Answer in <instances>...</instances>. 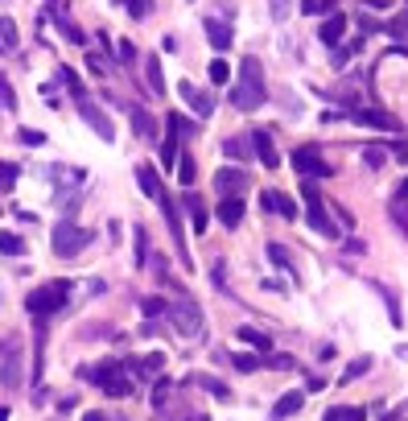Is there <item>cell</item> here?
Instances as JSON below:
<instances>
[{"label": "cell", "instance_id": "obj_1", "mask_svg": "<svg viewBox=\"0 0 408 421\" xmlns=\"http://www.w3.org/2000/svg\"><path fill=\"white\" fill-rule=\"evenodd\" d=\"M231 103L239 112H256L264 103V66H260V58H243L239 79L231 83Z\"/></svg>", "mask_w": 408, "mask_h": 421}, {"label": "cell", "instance_id": "obj_2", "mask_svg": "<svg viewBox=\"0 0 408 421\" xmlns=\"http://www.w3.org/2000/svg\"><path fill=\"white\" fill-rule=\"evenodd\" d=\"M66 297H70V285H66V281H45V285H38V289L25 297V310H29L33 318H45V314L62 310Z\"/></svg>", "mask_w": 408, "mask_h": 421}, {"label": "cell", "instance_id": "obj_3", "mask_svg": "<svg viewBox=\"0 0 408 421\" xmlns=\"http://www.w3.org/2000/svg\"><path fill=\"white\" fill-rule=\"evenodd\" d=\"M301 198H305V215H310V228H314L317 235H342L338 228H334V219H330V211H326V198H322V190L314 186V178H305L301 182Z\"/></svg>", "mask_w": 408, "mask_h": 421}, {"label": "cell", "instance_id": "obj_4", "mask_svg": "<svg viewBox=\"0 0 408 421\" xmlns=\"http://www.w3.org/2000/svg\"><path fill=\"white\" fill-rule=\"evenodd\" d=\"M83 380L99 384L107 397H128V392H133V380L124 376L120 364H95V368H83Z\"/></svg>", "mask_w": 408, "mask_h": 421}, {"label": "cell", "instance_id": "obj_5", "mask_svg": "<svg viewBox=\"0 0 408 421\" xmlns=\"http://www.w3.org/2000/svg\"><path fill=\"white\" fill-rule=\"evenodd\" d=\"M91 244V232L87 228H79V223H58L54 228V239H50V248H54V256H79L83 248Z\"/></svg>", "mask_w": 408, "mask_h": 421}, {"label": "cell", "instance_id": "obj_6", "mask_svg": "<svg viewBox=\"0 0 408 421\" xmlns=\"http://www.w3.org/2000/svg\"><path fill=\"white\" fill-rule=\"evenodd\" d=\"M157 207H161V215H165V223H169V235H174V248H178L181 265H186V269H194V260H190V248H186V232H181V215H178V207H174V198H169L165 190L157 194Z\"/></svg>", "mask_w": 408, "mask_h": 421}, {"label": "cell", "instance_id": "obj_7", "mask_svg": "<svg viewBox=\"0 0 408 421\" xmlns=\"http://www.w3.org/2000/svg\"><path fill=\"white\" fill-rule=\"evenodd\" d=\"M169 323L178 327V334H186V339H194L198 330H202V310L194 306V302H169Z\"/></svg>", "mask_w": 408, "mask_h": 421}, {"label": "cell", "instance_id": "obj_8", "mask_svg": "<svg viewBox=\"0 0 408 421\" xmlns=\"http://www.w3.org/2000/svg\"><path fill=\"white\" fill-rule=\"evenodd\" d=\"M293 170H301L305 178H330L334 170L326 165V157L317 153L314 145H301V149H293Z\"/></svg>", "mask_w": 408, "mask_h": 421}, {"label": "cell", "instance_id": "obj_9", "mask_svg": "<svg viewBox=\"0 0 408 421\" xmlns=\"http://www.w3.org/2000/svg\"><path fill=\"white\" fill-rule=\"evenodd\" d=\"M351 120L363 124V128H379V133H400V120L392 116V112H384V108H359V112H351Z\"/></svg>", "mask_w": 408, "mask_h": 421}, {"label": "cell", "instance_id": "obj_10", "mask_svg": "<svg viewBox=\"0 0 408 421\" xmlns=\"http://www.w3.org/2000/svg\"><path fill=\"white\" fill-rule=\"evenodd\" d=\"M248 186H252V178H248L243 170H235V165H227V170L215 174V190H219V194H243Z\"/></svg>", "mask_w": 408, "mask_h": 421}, {"label": "cell", "instance_id": "obj_11", "mask_svg": "<svg viewBox=\"0 0 408 421\" xmlns=\"http://www.w3.org/2000/svg\"><path fill=\"white\" fill-rule=\"evenodd\" d=\"M79 112H83V120H87L103 140H116V128H112V120H107L103 108H95V103H87V99H79Z\"/></svg>", "mask_w": 408, "mask_h": 421}, {"label": "cell", "instance_id": "obj_12", "mask_svg": "<svg viewBox=\"0 0 408 421\" xmlns=\"http://www.w3.org/2000/svg\"><path fill=\"white\" fill-rule=\"evenodd\" d=\"M215 215H219L223 228H239L243 223V198L239 194H223V202L215 207Z\"/></svg>", "mask_w": 408, "mask_h": 421}, {"label": "cell", "instance_id": "obj_13", "mask_svg": "<svg viewBox=\"0 0 408 421\" xmlns=\"http://www.w3.org/2000/svg\"><path fill=\"white\" fill-rule=\"evenodd\" d=\"M260 202L269 207L272 215H280V219H297V202H293L289 194H280V190H264Z\"/></svg>", "mask_w": 408, "mask_h": 421}, {"label": "cell", "instance_id": "obj_14", "mask_svg": "<svg viewBox=\"0 0 408 421\" xmlns=\"http://www.w3.org/2000/svg\"><path fill=\"white\" fill-rule=\"evenodd\" d=\"M178 91H181V99H186V103H190V108H194V112H198V116H202V120H206V116H211V112H215V99H211V95H206V91H198V87H194V83H190V79H186V83H181Z\"/></svg>", "mask_w": 408, "mask_h": 421}, {"label": "cell", "instance_id": "obj_15", "mask_svg": "<svg viewBox=\"0 0 408 421\" xmlns=\"http://www.w3.org/2000/svg\"><path fill=\"white\" fill-rule=\"evenodd\" d=\"M301 405H305V392H301V388L285 392V397L272 405V421H285V418H293V413H301Z\"/></svg>", "mask_w": 408, "mask_h": 421}, {"label": "cell", "instance_id": "obj_16", "mask_svg": "<svg viewBox=\"0 0 408 421\" xmlns=\"http://www.w3.org/2000/svg\"><path fill=\"white\" fill-rule=\"evenodd\" d=\"M0 384L4 388H21V347H13L0 364Z\"/></svg>", "mask_w": 408, "mask_h": 421}, {"label": "cell", "instance_id": "obj_17", "mask_svg": "<svg viewBox=\"0 0 408 421\" xmlns=\"http://www.w3.org/2000/svg\"><path fill=\"white\" fill-rule=\"evenodd\" d=\"M342 34H347V17H342V13H330V17L322 21V34H317V38H322V46H338Z\"/></svg>", "mask_w": 408, "mask_h": 421}, {"label": "cell", "instance_id": "obj_18", "mask_svg": "<svg viewBox=\"0 0 408 421\" xmlns=\"http://www.w3.org/2000/svg\"><path fill=\"white\" fill-rule=\"evenodd\" d=\"M124 108H128V120H133L136 137H140V140H157V128H153V116H149L144 108H136V103H124Z\"/></svg>", "mask_w": 408, "mask_h": 421}, {"label": "cell", "instance_id": "obj_19", "mask_svg": "<svg viewBox=\"0 0 408 421\" xmlns=\"http://www.w3.org/2000/svg\"><path fill=\"white\" fill-rule=\"evenodd\" d=\"M248 137H252V153H256V157H260L269 170H276V165H280V157H276V149H272V137H269V133H248Z\"/></svg>", "mask_w": 408, "mask_h": 421}, {"label": "cell", "instance_id": "obj_20", "mask_svg": "<svg viewBox=\"0 0 408 421\" xmlns=\"http://www.w3.org/2000/svg\"><path fill=\"white\" fill-rule=\"evenodd\" d=\"M202 29H206V38H211V46L215 50H231V25H223V21H215V17H206L202 21Z\"/></svg>", "mask_w": 408, "mask_h": 421}, {"label": "cell", "instance_id": "obj_21", "mask_svg": "<svg viewBox=\"0 0 408 421\" xmlns=\"http://www.w3.org/2000/svg\"><path fill=\"white\" fill-rule=\"evenodd\" d=\"M136 186L144 190L149 198H157V194H161V174H157L149 161H140V165H136Z\"/></svg>", "mask_w": 408, "mask_h": 421}, {"label": "cell", "instance_id": "obj_22", "mask_svg": "<svg viewBox=\"0 0 408 421\" xmlns=\"http://www.w3.org/2000/svg\"><path fill=\"white\" fill-rule=\"evenodd\" d=\"M186 215H190V228H194V235H202V232H206L211 215H206V207L198 202V194H186Z\"/></svg>", "mask_w": 408, "mask_h": 421}, {"label": "cell", "instance_id": "obj_23", "mask_svg": "<svg viewBox=\"0 0 408 421\" xmlns=\"http://www.w3.org/2000/svg\"><path fill=\"white\" fill-rule=\"evenodd\" d=\"M190 384L194 388H202V392H211V397H219V401H231V388H227L223 380H215V376H190Z\"/></svg>", "mask_w": 408, "mask_h": 421}, {"label": "cell", "instance_id": "obj_24", "mask_svg": "<svg viewBox=\"0 0 408 421\" xmlns=\"http://www.w3.org/2000/svg\"><path fill=\"white\" fill-rule=\"evenodd\" d=\"M322 421H367V409H359V405H330L322 413Z\"/></svg>", "mask_w": 408, "mask_h": 421}, {"label": "cell", "instance_id": "obj_25", "mask_svg": "<svg viewBox=\"0 0 408 421\" xmlns=\"http://www.w3.org/2000/svg\"><path fill=\"white\" fill-rule=\"evenodd\" d=\"M239 339H243L248 347H256L260 355H269V351H272V339H269L260 327H239Z\"/></svg>", "mask_w": 408, "mask_h": 421}, {"label": "cell", "instance_id": "obj_26", "mask_svg": "<svg viewBox=\"0 0 408 421\" xmlns=\"http://www.w3.org/2000/svg\"><path fill=\"white\" fill-rule=\"evenodd\" d=\"M178 182H181L186 190L198 182V165H194V153H181V157H178Z\"/></svg>", "mask_w": 408, "mask_h": 421}, {"label": "cell", "instance_id": "obj_27", "mask_svg": "<svg viewBox=\"0 0 408 421\" xmlns=\"http://www.w3.org/2000/svg\"><path fill=\"white\" fill-rule=\"evenodd\" d=\"M144 71H149V87L157 95H165V75H161V58H157V54L144 58Z\"/></svg>", "mask_w": 408, "mask_h": 421}, {"label": "cell", "instance_id": "obj_28", "mask_svg": "<svg viewBox=\"0 0 408 421\" xmlns=\"http://www.w3.org/2000/svg\"><path fill=\"white\" fill-rule=\"evenodd\" d=\"M223 153L231 157V161H248V157H252V140L231 137V140H223Z\"/></svg>", "mask_w": 408, "mask_h": 421}, {"label": "cell", "instance_id": "obj_29", "mask_svg": "<svg viewBox=\"0 0 408 421\" xmlns=\"http://www.w3.org/2000/svg\"><path fill=\"white\" fill-rule=\"evenodd\" d=\"M17 21L13 17H0V50H17Z\"/></svg>", "mask_w": 408, "mask_h": 421}, {"label": "cell", "instance_id": "obj_30", "mask_svg": "<svg viewBox=\"0 0 408 421\" xmlns=\"http://www.w3.org/2000/svg\"><path fill=\"white\" fill-rule=\"evenodd\" d=\"M388 215H392V223L408 235V198H392V207H388Z\"/></svg>", "mask_w": 408, "mask_h": 421}, {"label": "cell", "instance_id": "obj_31", "mask_svg": "<svg viewBox=\"0 0 408 421\" xmlns=\"http://www.w3.org/2000/svg\"><path fill=\"white\" fill-rule=\"evenodd\" d=\"M269 260L276 265V269L293 273V256H289V248H285V244H269Z\"/></svg>", "mask_w": 408, "mask_h": 421}, {"label": "cell", "instance_id": "obj_32", "mask_svg": "<svg viewBox=\"0 0 408 421\" xmlns=\"http://www.w3.org/2000/svg\"><path fill=\"white\" fill-rule=\"evenodd\" d=\"M0 252H4V256H21V252H25V239L17 232H0Z\"/></svg>", "mask_w": 408, "mask_h": 421}, {"label": "cell", "instance_id": "obj_33", "mask_svg": "<svg viewBox=\"0 0 408 421\" xmlns=\"http://www.w3.org/2000/svg\"><path fill=\"white\" fill-rule=\"evenodd\" d=\"M17 178H21V170L13 161H0V194H8V190L17 186Z\"/></svg>", "mask_w": 408, "mask_h": 421}, {"label": "cell", "instance_id": "obj_34", "mask_svg": "<svg viewBox=\"0 0 408 421\" xmlns=\"http://www.w3.org/2000/svg\"><path fill=\"white\" fill-rule=\"evenodd\" d=\"M367 368H371V355H359V360H351V364H347V372L338 376V384H351V380H355V376H363Z\"/></svg>", "mask_w": 408, "mask_h": 421}, {"label": "cell", "instance_id": "obj_35", "mask_svg": "<svg viewBox=\"0 0 408 421\" xmlns=\"http://www.w3.org/2000/svg\"><path fill=\"white\" fill-rule=\"evenodd\" d=\"M165 310H169L165 297H140V314H144V318H157V314H165Z\"/></svg>", "mask_w": 408, "mask_h": 421}, {"label": "cell", "instance_id": "obj_36", "mask_svg": "<svg viewBox=\"0 0 408 421\" xmlns=\"http://www.w3.org/2000/svg\"><path fill=\"white\" fill-rule=\"evenodd\" d=\"M58 79L66 83V91L75 95V99H83V83H79V75H75L70 66H58Z\"/></svg>", "mask_w": 408, "mask_h": 421}, {"label": "cell", "instance_id": "obj_37", "mask_svg": "<svg viewBox=\"0 0 408 421\" xmlns=\"http://www.w3.org/2000/svg\"><path fill=\"white\" fill-rule=\"evenodd\" d=\"M136 368H140L144 376H157V372H165V355H161V351H153V355H144V360H140Z\"/></svg>", "mask_w": 408, "mask_h": 421}, {"label": "cell", "instance_id": "obj_38", "mask_svg": "<svg viewBox=\"0 0 408 421\" xmlns=\"http://www.w3.org/2000/svg\"><path fill=\"white\" fill-rule=\"evenodd\" d=\"M301 8H305L310 17H330V13H338L334 0H301Z\"/></svg>", "mask_w": 408, "mask_h": 421}, {"label": "cell", "instance_id": "obj_39", "mask_svg": "<svg viewBox=\"0 0 408 421\" xmlns=\"http://www.w3.org/2000/svg\"><path fill=\"white\" fill-rule=\"evenodd\" d=\"M133 239H136V269H144V260H149V232H144V228H136Z\"/></svg>", "mask_w": 408, "mask_h": 421}, {"label": "cell", "instance_id": "obj_40", "mask_svg": "<svg viewBox=\"0 0 408 421\" xmlns=\"http://www.w3.org/2000/svg\"><path fill=\"white\" fill-rule=\"evenodd\" d=\"M363 165L379 170V165H388V153H384V149H375V145H367V149H363Z\"/></svg>", "mask_w": 408, "mask_h": 421}, {"label": "cell", "instance_id": "obj_41", "mask_svg": "<svg viewBox=\"0 0 408 421\" xmlns=\"http://www.w3.org/2000/svg\"><path fill=\"white\" fill-rule=\"evenodd\" d=\"M0 108H4V112H17V95H13V83H8L4 75H0Z\"/></svg>", "mask_w": 408, "mask_h": 421}, {"label": "cell", "instance_id": "obj_42", "mask_svg": "<svg viewBox=\"0 0 408 421\" xmlns=\"http://www.w3.org/2000/svg\"><path fill=\"white\" fill-rule=\"evenodd\" d=\"M231 364H235L239 372H256V368H260V355H243V351H235Z\"/></svg>", "mask_w": 408, "mask_h": 421}, {"label": "cell", "instance_id": "obj_43", "mask_svg": "<svg viewBox=\"0 0 408 421\" xmlns=\"http://www.w3.org/2000/svg\"><path fill=\"white\" fill-rule=\"evenodd\" d=\"M206 71H211V83H227V79H231V66H227L223 58H215Z\"/></svg>", "mask_w": 408, "mask_h": 421}, {"label": "cell", "instance_id": "obj_44", "mask_svg": "<svg viewBox=\"0 0 408 421\" xmlns=\"http://www.w3.org/2000/svg\"><path fill=\"white\" fill-rule=\"evenodd\" d=\"M388 34H392V38H408V13H396V17L388 21Z\"/></svg>", "mask_w": 408, "mask_h": 421}, {"label": "cell", "instance_id": "obj_45", "mask_svg": "<svg viewBox=\"0 0 408 421\" xmlns=\"http://www.w3.org/2000/svg\"><path fill=\"white\" fill-rule=\"evenodd\" d=\"M17 137H21V145H29V149H42L45 145V133H38V128H21Z\"/></svg>", "mask_w": 408, "mask_h": 421}, {"label": "cell", "instance_id": "obj_46", "mask_svg": "<svg viewBox=\"0 0 408 421\" xmlns=\"http://www.w3.org/2000/svg\"><path fill=\"white\" fill-rule=\"evenodd\" d=\"M87 66H91V75H107V58H99L95 50L87 54Z\"/></svg>", "mask_w": 408, "mask_h": 421}, {"label": "cell", "instance_id": "obj_47", "mask_svg": "<svg viewBox=\"0 0 408 421\" xmlns=\"http://www.w3.org/2000/svg\"><path fill=\"white\" fill-rule=\"evenodd\" d=\"M120 4H124L133 17H149V0H120Z\"/></svg>", "mask_w": 408, "mask_h": 421}, {"label": "cell", "instance_id": "obj_48", "mask_svg": "<svg viewBox=\"0 0 408 421\" xmlns=\"http://www.w3.org/2000/svg\"><path fill=\"white\" fill-rule=\"evenodd\" d=\"M120 58H124V62H133V58H136V46H133V42H120Z\"/></svg>", "mask_w": 408, "mask_h": 421}, {"label": "cell", "instance_id": "obj_49", "mask_svg": "<svg viewBox=\"0 0 408 421\" xmlns=\"http://www.w3.org/2000/svg\"><path fill=\"white\" fill-rule=\"evenodd\" d=\"M269 368H293V360H289V355H272Z\"/></svg>", "mask_w": 408, "mask_h": 421}, {"label": "cell", "instance_id": "obj_50", "mask_svg": "<svg viewBox=\"0 0 408 421\" xmlns=\"http://www.w3.org/2000/svg\"><path fill=\"white\" fill-rule=\"evenodd\" d=\"M396 198H408V178L400 182V190H396Z\"/></svg>", "mask_w": 408, "mask_h": 421}, {"label": "cell", "instance_id": "obj_51", "mask_svg": "<svg viewBox=\"0 0 408 421\" xmlns=\"http://www.w3.org/2000/svg\"><path fill=\"white\" fill-rule=\"evenodd\" d=\"M83 421H107L103 413H83Z\"/></svg>", "mask_w": 408, "mask_h": 421}, {"label": "cell", "instance_id": "obj_52", "mask_svg": "<svg viewBox=\"0 0 408 421\" xmlns=\"http://www.w3.org/2000/svg\"><path fill=\"white\" fill-rule=\"evenodd\" d=\"M388 421H396V418H388Z\"/></svg>", "mask_w": 408, "mask_h": 421}]
</instances>
